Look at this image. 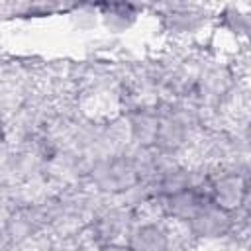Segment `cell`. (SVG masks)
<instances>
[{
	"label": "cell",
	"mask_w": 251,
	"mask_h": 251,
	"mask_svg": "<svg viewBox=\"0 0 251 251\" xmlns=\"http://www.w3.org/2000/svg\"><path fill=\"white\" fill-rule=\"evenodd\" d=\"M206 192L212 204L235 216L247 202V176L237 171H222L206 176Z\"/></svg>",
	"instance_id": "obj_1"
},
{
	"label": "cell",
	"mask_w": 251,
	"mask_h": 251,
	"mask_svg": "<svg viewBox=\"0 0 251 251\" xmlns=\"http://www.w3.org/2000/svg\"><path fill=\"white\" fill-rule=\"evenodd\" d=\"M184 226L192 237L204 239V241H214V239H220L229 233V229L233 227V216L224 212L222 208H218L216 204H212L208 200L194 214V218Z\"/></svg>",
	"instance_id": "obj_2"
},
{
	"label": "cell",
	"mask_w": 251,
	"mask_h": 251,
	"mask_svg": "<svg viewBox=\"0 0 251 251\" xmlns=\"http://www.w3.org/2000/svg\"><path fill=\"white\" fill-rule=\"evenodd\" d=\"M131 251H173V231L165 220H147L127 231Z\"/></svg>",
	"instance_id": "obj_3"
},
{
	"label": "cell",
	"mask_w": 251,
	"mask_h": 251,
	"mask_svg": "<svg viewBox=\"0 0 251 251\" xmlns=\"http://www.w3.org/2000/svg\"><path fill=\"white\" fill-rule=\"evenodd\" d=\"M100 18L104 22V25L112 31H124L127 29L137 16L135 6L131 4H100Z\"/></svg>",
	"instance_id": "obj_4"
},
{
	"label": "cell",
	"mask_w": 251,
	"mask_h": 251,
	"mask_svg": "<svg viewBox=\"0 0 251 251\" xmlns=\"http://www.w3.org/2000/svg\"><path fill=\"white\" fill-rule=\"evenodd\" d=\"M98 251H131V247L126 241H114V243H102Z\"/></svg>",
	"instance_id": "obj_5"
}]
</instances>
